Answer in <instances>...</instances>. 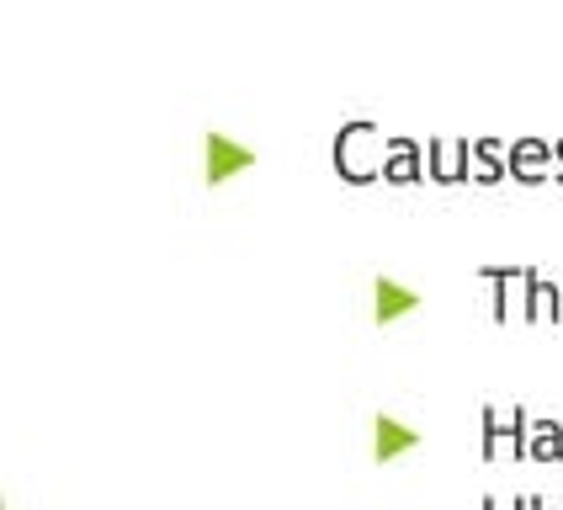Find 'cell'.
Returning <instances> with one entry per match:
<instances>
[{
    "label": "cell",
    "instance_id": "7a4b0ae2",
    "mask_svg": "<svg viewBox=\"0 0 563 510\" xmlns=\"http://www.w3.org/2000/svg\"><path fill=\"white\" fill-rule=\"evenodd\" d=\"M251 165H255L251 144L229 138L223 127H208V133H202V181H208V187L234 181V176H240V170H251Z\"/></svg>",
    "mask_w": 563,
    "mask_h": 510
},
{
    "label": "cell",
    "instance_id": "6da1fadb",
    "mask_svg": "<svg viewBox=\"0 0 563 510\" xmlns=\"http://www.w3.org/2000/svg\"><path fill=\"white\" fill-rule=\"evenodd\" d=\"M383 149H377V127L367 118H356V123H345L335 133V170H341L345 181H373L383 176Z\"/></svg>",
    "mask_w": 563,
    "mask_h": 510
},
{
    "label": "cell",
    "instance_id": "3957f363",
    "mask_svg": "<svg viewBox=\"0 0 563 510\" xmlns=\"http://www.w3.org/2000/svg\"><path fill=\"white\" fill-rule=\"evenodd\" d=\"M420 446V431L405 425L399 414H373V457L377 463H394V457H405Z\"/></svg>",
    "mask_w": 563,
    "mask_h": 510
},
{
    "label": "cell",
    "instance_id": "7c38bea8",
    "mask_svg": "<svg viewBox=\"0 0 563 510\" xmlns=\"http://www.w3.org/2000/svg\"><path fill=\"white\" fill-rule=\"evenodd\" d=\"M527 510H548V506H542V500H527Z\"/></svg>",
    "mask_w": 563,
    "mask_h": 510
},
{
    "label": "cell",
    "instance_id": "52a82bcc",
    "mask_svg": "<svg viewBox=\"0 0 563 510\" xmlns=\"http://www.w3.org/2000/svg\"><path fill=\"white\" fill-rule=\"evenodd\" d=\"M484 431H489L484 442L489 457H527V425H500V414L484 410Z\"/></svg>",
    "mask_w": 563,
    "mask_h": 510
},
{
    "label": "cell",
    "instance_id": "30bf717a",
    "mask_svg": "<svg viewBox=\"0 0 563 510\" xmlns=\"http://www.w3.org/2000/svg\"><path fill=\"white\" fill-rule=\"evenodd\" d=\"M473 165H478V170H473L478 181H500V176H505V170H500V144H495V138L473 144Z\"/></svg>",
    "mask_w": 563,
    "mask_h": 510
},
{
    "label": "cell",
    "instance_id": "8fae6325",
    "mask_svg": "<svg viewBox=\"0 0 563 510\" xmlns=\"http://www.w3.org/2000/svg\"><path fill=\"white\" fill-rule=\"evenodd\" d=\"M553 176L563 181V144H553Z\"/></svg>",
    "mask_w": 563,
    "mask_h": 510
},
{
    "label": "cell",
    "instance_id": "277c9868",
    "mask_svg": "<svg viewBox=\"0 0 563 510\" xmlns=\"http://www.w3.org/2000/svg\"><path fill=\"white\" fill-rule=\"evenodd\" d=\"M420 309V292L409 282H394V277H377L373 282V319L377 324H394V319H405Z\"/></svg>",
    "mask_w": 563,
    "mask_h": 510
},
{
    "label": "cell",
    "instance_id": "8992f818",
    "mask_svg": "<svg viewBox=\"0 0 563 510\" xmlns=\"http://www.w3.org/2000/svg\"><path fill=\"white\" fill-rule=\"evenodd\" d=\"M548 165H553V149H548L542 138H521V144L510 149V176H516V181H542Z\"/></svg>",
    "mask_w": 563,
    "mask_h": 510
},
{
    "label": "cell",
    "instance_id": "5b68a950",
    "mask_svg": "<svg viewBox=\"0 0 563 510\" xmlns=\"http://www.w3.org/2000/svg\"><path fill=\"white\" fill-rule=\"evenodd\" d=\"M468 159H473V144H463V138H437V144H431V176H437V181H463V176H468Z\"/></svg>",
    "mask_w": 563,
    "mask_h": 510
},
{
    "label": "cell",
    "instance_id": "ba28073f",
    "mask_svg": "<svg viewBox=\"0 0 563 510\" xmlns=\"http://www.w3.org/2000/svg\"><path fill=\"white\" fill-rule=\"evenodd\" d=\"M527 457H537V463H559L563 457V425H553V420L527 425Z\"/></svg>",
    "mask_w": 563,
    "mask_h": 510
},
{
    "label": "cell",
    "instance_id": "9c48e42d",
    "mask_svg": "<svg viewBox=\"0 0 563 510\" xmlns=\"http://www.w3.org/2000/svg\"><path fill=\"white\" fill-rule=\"evenodd\" d=\"M383 176H388V181H415V176H420V149H415L409 138H394V144H388V159H383Z\"/></svg>",
    "mask_w": 563,
    "mask_h": 510
}]
</instances>
